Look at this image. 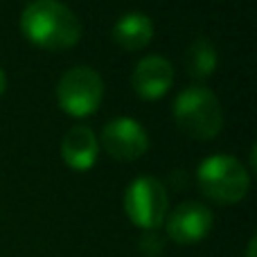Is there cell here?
<instances>
[{
    "label": "cell",
    "mask_w": 257,
    "mask_h": 257,
    "mask_svg": "<svg viewBox=\"0 0 257 257\" xmlns=\"http://www.w3.org/2000/svg\"><path fill=\"white\" fill-rule=\"evenodd\" d=\"M5 88H7V77H5L3 68H0V95L5 93Z\"/></svg>",
    "instance_id": "14"
},
{
    "label": "cell",
    "mask_w": 257,
    "mask_h": 257,
    "mask_svg": "<svg viewBox=\"0 0 257 257\" xmlns=\"http://www.w3.org/2000/svg\"><path fill=\"white\" fill-rule=\"evenodd\" d=\"M255 250H257V237H250L248 246H246V257H255Z\"/></svg>",
    "instance_id": "13"
},
{
    "label": "cell",
    "mask_w": 257,
    "mask_h": 257,
    "mask_svg": "<svg viewBox=\"0 0 257 257\" xmlns=\"http://www.w3.org/2000/svg\"><path fill=\"white\" fill-rule=\"evenodd\" d=\"M174 66L160 54L142 57L131 75V86L142 99H158L172 88Z\"/></svg>",
    "instance_id": "8"
},
{
    "label": "cell",
    "mask_w": 257,
    "mask_h": 257,
    "mask_svg": "<svg viewBox=\"0 0 257 257\" xmlns=\"http://www.w3.org/2000/svg\"><path fill=\"white\" fill-rule=\"evenodd\" d=\"M174 120L178 128L194 140H210L223 126V111L210 88L192 84L174 99Z\"/></svg>",
    "instance_id": "2"
},
{
    "label": "cell",
    "mask_w": 257,
    "mask_h": 257,
    "mask_svg": "<svg viewBox=\"0 0 257 257\" xmlns=\"http://www.w3.org/2000/svg\"><path fill=\"white\" fill-rule=\"evenodd\" d=\"M21 32L45 50H68L81 39V21L59 0H32L21 14Z\"/></svg>",
    "instance_id": "1"
},
{
    "label": "cell",
    "mask_w": 257,
    "mask_h": 257,
    "mask_svg": "<svg viewBox=\"0 0 257 257\" xmlns=\"http://www.w3.org/2000/svg\"><path fill=\"white\" fill-rule=\"evenodd\" d=\"M102 145L113 158L136 160L149 149V133L133 117H115L104 124Z\"/></svg>",
    "instance_id": "7"
},
{
    "label": "cell",
    "mask_w": 257,
    "mask_h": 257,
    "mask_svg": "<svg viewBox=\"0 0 257 257\" xmlns=\"http://www.w3.org/2000/svg\"><path fill=\"white\" fill-rule=\"evenodd\" d=\"M140 250L147 257H156L163 250V241H160V237L154 230H145V235L140 237Z\"/></svg>",
    "instance_id": "12"
},
{
    "label": "cell",
    "mask_w": 257,
    "mask_h": 257,
    "mask_svg": "<svg viewBox=\"0 0 257 257\" xmlns=\"http://www.w3.org/2000/svg\"><path fill=\"white\" fill-rule=\"evenodd\" d=\"M169 210V196L165 185L154 176H138L124 192L126 217L142 230H156L165 223Z\"/></svg>",
    "instance_id": "4"
},
{
    "label": "cell",
    "mask_w": 257,
    "mask_h": 257,
    "mask_svg": "<svg viewBox=\"0 0 257 257\" xmlns=\"http://www.w3.org/2000/svg\"><path fill=\"white\" fill-rule=\"evenodd\" d=\"M97 138H95L93 128L86 124H75L66 131L61 140V156L72 169H90L97 160Z\"/></svg>",
    "instance_id": "9"
},
{
    "label": "cell",
    "mask_w": 257,
    "mask_h": 257,
    "mask_svg": "<svg viewBox=\"0 0 257 257\" xmlns=\"http://www.w3.org/2000/svg\"><path fill=\"white\" fill-rule=\"evenodd\" d=\"M154 39V21L145 12H126L113 25V41L124 50H140Z\"/></svg>",
    "instance_id": "10"
},
{
    "label": "cell",
    "mask_w": 257,
    "mask_h": 257,
    "mask_svg": "<svg viewBox=\"0 0 257 257\" xmlns=\"http://www.w3.org/2000/svg\"><path fill=\"white\" fill-rule=\"evenodd\" d=\"M217 48L210 39L205 36H199L194 39L185 50V57H183V63H185V70L190 77L194 79H208L210 75L217 68Z\"/></svg>",
    "instance_id": "11"
},
{
    "label": "cell",
    "mask_w": 257,
    "mask_h": 257,
    "mask_svg": "<svg viewBox=\"0 0 257 257\" xmlns=\"http://www.w3.org/2000/svg\"><path fill=\"white\" fill-rule=\"evenodd\" d=\"M212 210L196 201H185L167 217V237L174 244L192 246L203 241L212 230Z\"/></svg>",
    "instance_id": "6"
},
{
    "label": "cell",
    "mask_w": 257,
    "mask_h": 257,
    "mask_svg": "<svg viewBox=\"0 0 257 257\" xmlns=\"http://www.w3.org/2000/svg\"><path fill=\"white\" fill-rule=\"evenodd\" d=\"M196 181L208 199L217 203L230 205L241 201L248 194L250 176L248 169L241 165L239 158L230 154H214L208 156L196 167Z\"/></svg>",
    "instance_id": "3"
},
{
    "label": "cell",
    "mask_w": 257,
    "mask_h": 257,
    "mask_svg": "<svg viewBox=\"0 0 257 257\" xmlns=\"http://www.w3.org/2000/svg\"><path fill=\"white\" fill-rule=\"evenodd\" d=\"M104 97V81L97 70L88 66H75L61 75L57 84L59 106L75 117L95 113Z\"/></svg>",
    "instance_id": "5"
}]
</instances>
